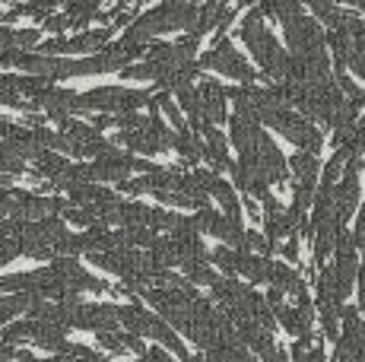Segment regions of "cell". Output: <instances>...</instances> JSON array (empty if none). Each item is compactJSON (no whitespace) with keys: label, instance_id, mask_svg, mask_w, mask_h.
Returning a JSON list of instances; mask_svg holds the SVG:
<instances>
[{"label":"cell","instance_id":"5","mask_svg":"<svg viewBox=\"0 0 365 362\" xmlns=\"http://www.w3.org/2000/svg\"><path fill=\"white\" fill-rule=\"evenodd\" d=\"M255 159H257V169L264 172V178L270 181V185H283V181L289 178V162H286L283 152L277 150V143L267 134H261V140L255 146Z\"/></svg>","mask_w":365,"mask_h":362},{"label":"cell","instance_id":"20","mask_svg":"<svg viewBox=\"0 0 365 362\" xmlns=\"http://www.w3.org/2000/svg\"><path fill=\"white\" fill-rule=\"evenodd\" d=\"M45 29H48V32L73 29V23H70V13H64V16H48V19H45Z\"/></svg>","mask_w":365,"mask_h":362},{"label":"cell","instance_id":"9","mask_svg":"<svg viewBox=\"0 0 365 362\" xmlns=\"http://www.w3.org/2000/svg\"><path fill=\"white\" fill-rule=\"evenodd\" d=\"M121 324L128 327L130 333H137V337H150L153 324H156V315H150V311L140 309V305H124L121 309Z\"/></svg>","mask_w":365,"mask_h":362},{"label":"cell","instance_id":"21","mask_svg":"<svg viewBox=\"0 0 365 362\" xmlns=\"http://www.w3.org/2000/svg\"><path fill=\"white\" fill-rule=\"evenodd\" d=\"M353 242H356V248H365V207H362L359 219H356V232H353Z\"/></svg>","mask_w":365,"mask_h":362},{"label":"cell","instance_id":"17","mask_svg":"<svg viewBox=\"0 0 365 362\" xmlns=\"http://www.w3.org/2000/svg\"><path fill=\"white\" fill-rule=\"evenodd\" d=\"M23 340H32V321H16L4 327V343H23Z\"/></svg>","mask_w":365,"mask_h":362},{"label":"cell","instance_id":"3","mask_svg":"<svg viewBox=\"0 0 365 362\" xmlns=\"http://www.w3.org/2000/svg\"><path fill=\"white\" fill-rule=\"evenodd\" d=\"M334 362H365V327L356 309H343V333L336 340Z\"/></svg>","mask_w":365,"mask_h":362},{"label":"cell","instance_id":"8","mask_svg":"<svg viewBox=\"0 0 365 362\" xmlns=\"http://www.w3.org/2000/svg\"><path fill=\"white\" fill-rule=\"evenodd\" d=\"M270 286H277V289H283V292H289V296H308L305 292V283H302V276L296 274V270L289 267V264H279V261H270Z\"/></svg>","mask_w":365,"mask_h":362},{"label":"cell","instance_id":"1","mask_svg":"<svg viewBox=\"0 0 365 362\" xmlns=\"http://www.w3.org/2000/svg\"><path fill=\"white\" fill-rule=\"evenodd\" d=\"M197 67H200V71H220V73L232 76V80L248 83V86L257 80V73L251 71V64L235 51L229 38H220V41H216V48H213L210 54H203V58L197 61Z\"/></svg>","mask_w":365,"mask_h":362},{"label":"cell","instance_id":"4","mask_svg":"<svg viewBox=\"0 0 365 362\" xmlns=\"http://www.w3.org/2000/svg\"><path fill=\"white\" fill-rule=\"evenodd\" d=\"M51 270H54V280L64 289L76 292V296H80V292H108V286H105L102 280L89 276L86 270L76 264V257H58V261L51 264Z\"/></svg>","mask_w":365,"mask_h":362},{"label":"cell","instance_id":"18","mask_svg":"<svg viewBox=\"0 0 365 362\" xmlns=\"http://www.w3.org/2000/svg\"><path fill=\"white\" fill-rule=\"evenodd\" d=\"M242 252H251V254H270V252H273V245H270V239H264V235H257V232H245Z\"/></svg>","mask_w":365,"mask_h":362},{"label":"cell","instance_id":"15","mask_svg":"<svg viewBox=\"0 0 365 362\" xmlns=\"http://www.w3.org/2000/svg\"><path fill=\"white\" fill-rule=\"evenodd\" d=\"M185 276L191 283H197V286H213L216 280H220V276L213 274V270L207 267V261H197V264H187L185 267Z\"/></svg>","mask_w":365,"mask_h":362},{"label":"cell","instance_id":"6","mask_svg":"<svg viewBox=\"0 0 365 362\" xmlns=\"http://www.w3.org/2000/svg\"><path fill=\"white\" fill-rule=\"evenodd\" d=\"M73 327H80V331H96V333L115 331V327H121V309H115V305H83L80 302Z\"/></svg>","mask_w":365,"mask_h":362},{"label":"cell","instance_id":"10","mask_svg":"<svg viewBox=\"0 0 365 362\" xmlns=\"http://www.w3.org/2000/svg\"><path fill=\"white\" fill-rule=\"evenodd\" d=\"M289 169L296 172V178H299V181H308V185H314V181H318L321 165H318V159H314V152L299 150L296 156L289 159Z\"/></svg>","mask_w":365,"mask_h":362},{"label":"cell","instance_id":"2","mask_svg":"<svg viewBox=\"0 0 365 362\" xmlns=\"http://www.w3.org/2000/svg\"><path fill=\"white\" fill-rule=\"evenodd\" d=\"M286 29V45L292 48V54H299V58H308V54H321L327 45V36L324 29H321L314 19H308L305 13L302 16H292L283 23Z\"/></svg>","mask_w":365,"mask_h":362},{"label":"cell","instance_id":"23","mask_svg":"<svg viewBox=\"0 0 365 362\" xmlns=\"http://www.w3.org/2000/svg\"><path fill=\"white\" fill-rule=\"evenodd\" d=\"M286 261H299V235H289V242L283 245Z\"/></svg>","mask_w":365,"mask_h":362},{"label":"cell","instance_id":"16","mask_svg":"<svg viewBox=\"0 0 365 362\" xmlns=\"http://www.w3.org/2000/svg\"><path fill=\"white\" fill-rule=\"evenodd\" d=\"M210 261H213L222 274H238V252H232V248H216V252H210Z\"/></svg>","mask_w":365,"mask_h":362},{"label":"cell","instance_id":"7","mask_svg":"<svg viewBox=\"0 0 365 362\" xmlns=\"http://www.w3.org/2000/svg\"><path fill=\"white\" fill-rule=\"evenodd\" d=\"M197 93H200L203 115H207V121L210 124L226 121V95H229V89H222L216 80H203Z\"/></svg>","mask_w":365,"mask_h":362},{"label":"cell","instance_id":"24","mask_svg":"<svg viewBox=\"0 0 365 362\" xmlns=\"http://www.w3.org/2000/svg\"><path fill=\"white\" fill-rule=\"evenodd\" d=\"M216 4H229V0H216Z\"/></svg>","mask_w":365,"mask_h":362},{"label":"cell","instance_id":"19","mask_svg":"<svg viewBox=\"0 0 365 362\" xmlns=\"http://www.w3.org/2000/svg\"><path fill=\"white\" fill-rule=\"evenodd\" d=\"M19 359H29V353L19 350L16 343H0V362H19Z\"/></svg>","mask_w":365,"mask_h":362},{"label":"cell","instance_id":"14","mask_svg":"<svg viewBox=\"0 0 365 362\" xmlns=\"http://www.w3.org/2000/svg\"><path fill=\"white\" fill-rule=\"evenodd\" d=\"M175 150H178L187 162H197L203 156V143L191 134V130H178V134H175Z\"/></svg>","mask_w":365,"mask_h":362},{"label":"cell","instance_id":"12","mask_svg":"<svg viewBox=\"0 0 365 362\" xmlns=\"http://www.w3.org/2000/svg\"><path fill=\"white\" fill-rule=\"evenodd\" d=\"M261 13L267 16H277L279 23L292 16H302V0H261Z\"/></svg>","mask_w":365,"mask_h":362},{"label":"cell","instance_id":"11","mask_svg":"<svg viewBox=\"0 0 365 362\" xmlns=\"http://www.w3.org/2000/svg\"><path fill=\"white\" fill-rule=\"evenodd\" d=\"M245 296H248V286H245V283H238V280H216L213 283V299H220L222 309L238 305Z\"/></svg>","mask_w":365,"mask_h":362},{"label":"cell","instance_id":"13","mask_svg":"<svg viewBox=\"0 0 365 362\" xmlns=\"http://www.w3.org/2000/svg\"><path fill=\"white\" fill-rule=\"evenodd\" d=\"M150 254L156 257V264H163V267H175V264H181V252H178V242L175 239H156L150 248Z\"/></svg>","mask_w":365,"mask_h":362},{"label":"cell","instance_id":"22","mask_svg":"<svg viewBox=\"0 0 365 362\" xmlns=\"http://www.w3.org/2000/svg\"><path fill=\"white\" fill-rule=\"evenodd\" d=\"M38 45V29H23L19 32V48H35Z\"/></svg>","mask_w":365,"mask_h":362}]
</instances>
